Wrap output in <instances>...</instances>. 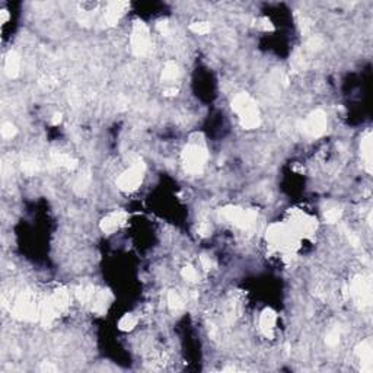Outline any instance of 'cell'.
Returning a JSON list of instances; mask_svg holds the SVG:
<instances>
[{"label": "cell", "mask_w": 373, "mask_h": 373, "mask_svg": "<svg viewBox=\"0 0 373 373\" xmlns=\"http://www.w3.org/2000/svg\"><path fill=\"white\" fill-rule=\"evenodd\" d=\"M232 109L239 115V122H240L242 129L254 130L257 127H260L261 117H260L258 106L248 93H245V92L238 93L232 99Z\"/></svg>", "instance_id": "1"}, {"label": "cell", "mask_w": 373, "mask_h": 373, "mask_svg": "<svg viewBox=\"0 0 373 373\" xmlns=\"http://www.w3.org/2000/svg\"><path fill=\"white\" fill-rule=\"evenodd\" d=\"M156 30L159 31V34H161V35H164V37H168V35H169V32H171L168 21H161V22H158Z\"/></svg>", "instance_id": "36"}, {"label": "cell", "mask_w": 373, "mask_h": 373, "mask_svg": "<svg viewBox=\"0 0 373 373\" xmlns=\"http://www.w3.org/2000/svg\"><path fill=\"white\" fill-rule=\"evenodd\" d=\"M111 302V293L108 290H99L95 293L92 299V312L102 316L108 309V305Z\"/></svg>", "instance_id": "16"}, {"label": "cell", "mask_w": 373, "mask_h": 373, "mask_svg": "<svg viewBox=\"0 0 373 373\" xmlns=\"http://www.w3.org/2000/svg\"><path fill=\"white\" fill-rule=\"evenodd\" d=\"M166 302H168V306L171 311L177 312V311H181L184 308V302L179 296L178 293L175 290H169L168 292V298H166Z\"/></svg>", "instance_id": "23"}, {"label": "cell", "mask_w": 373, "mask_h": 373, "mask_svg": "<svg viewBox=\"0 0 373 373\" xmlns=\"http://www.w3.org/2000/svg\"><path fill=\"white\" fill-rule=\"evenodd\" d=\"M137 325V318L135 315H124L118 321V328L121 331H132Z\"/></svg>", "instance_id": "27"}, {"label": "cell", "mask_w": 373, "mask_h": 373, "mask_svg": "<svg viewBox=\"0 0 373 373\" xmlns=\"http://www.w3.org/2000/svg\"><path fill=\"white\" fill-rule=\"evenodd\" d=\"M209 159V153L207 149L203 146V143L198 142H193L190 143L184 152H182V164L184 168L188 174H201L204 169V165Z\"/></svg>", "instance_id": "3"}, {"label": "cell", "mask_w": 373, "mask_h": 373, "mask_svg": "<svg viewBox=\"0 0 373 373\" xmlns=\"http://www.w3.org/2000/svg\"><path fill=\"white\" fill-rule=\"evenodd\" d=\"M356 354L361 363V372L372 373L373 369V347L370 340H364L356 347Z\"/></svg>", "instance_id": "14"}, {"label": "cell", "mask_w": 373, "mask_h": 373, "mask_svg": "<svg viewBox=\"0 0 373 373\" xmlns=\"http://www.w3.org/2000/svg\"><path fill=\"white\" fill-rule=\"evenodd\" d=\"M127 219H129V214L126 211L115 210V211L109 213L108 216H105L99 223V227L104 233H114L121 224L126 223Z\"/></svg>", "instance_id": "12"}, {"label": "cell", "mask_w": 373, "mask_h": 373, "mask_svg": "<svg viewBox=\"0 0 373 373\" xmlns=\"http://www.w3.org/2000/svg\"><path fill=\"white\" fill-rule=\"evenodd\" d=\"M5 73L11 79H15L21 73V57L16 51H9L5 60Z\"/></svg>", "instance_id": "17"}, {"label": "cell", "mask_w": 373, "mask_h": 373, "mask_svg": "<svg viewBox=\"0 0 373 373\" xmlns=\"http://www.w3.org/2000/svg\"><path fill=\"white\" fill-rule=\"evenodd\" d=\"M51 161L56 166H61L66 169H75L77 166V161L73 159L72 156L66 155V153H60V152H54L51 155Z\"/></svg>", "instance_id": "19"}, {"label": "cell", "mask_w": 373, "mask_h": 373, "mask_svg": "<svg viewBox=\"0 0 373 373\" xmlns=\"http://www.w3.org/2000/svg\"><path fill=\"white\" fill-rule=\"evenodd\" d=\"M211 30V27H210L209 22H204V21H200V22H193L191 25H190V31L191 32H194L197 35H204V34H207Z\"/></svg>", "instance_id": "29"}, {"label": "cell", "mask_w": 373, "mask_h": 373, "mask_svg": "<svg viewBox=\"0 0 373 373\" xmlns=\"http://www.w3.org/2000/svg\"><path fill=\"white\" fill-rule=\"evenodd\" d=\"M60 121H61V114H54L53 118H51V124L57 126V124H60Z\"/></svg>", "instance_id": "41"}, {"label": "cell", "mask_w": 373, "mask_h": 373, "mask_svg": "<svg viewBox=\"0 0 373 373\" xmlns=\"http://www.w3.org/2000/svg\"><path fill=\"white\" fill-rule=\"evenodd\" d=\"M177 93H178V88H175V86H169L164 90L165 96H175Z\"/></svg>", "instance_id": "39"}, {"label": "cell", "mask_w": 373, "mask_h": 373, "mask_svg": "<svg viewBox=\"0 0 373 373\" xmlns=\"http://www.w3.org/2000/svg\"><path fill=\"white\" fill-rule=\"evenodd\" d=\"M145 171H146V165L142 159H136L133 165L124 171L117 179V187L124 193H132L140 187V184L143 182V177H145Z\"/></svg>", "instance_id": "4"}, {"label": "cell", "mask_w": 373, "mask_h": 373, "mask_svg": "<svg viewBox=\"0 0 373 373\" xmlns=\"http://www.w3.org/2000/svg\"><path fill=\"white\" fill-rule=\"evenodd\" d=\"M340 337H341L340 329L332 328L328 334H327V337H325V343H327V345H329V347H335V345H338V343H340Z\"/></svg>", "instance_id": "31"}, {"label": "cell", "mask_w": 373, "mask_h": 373, "mask_svg": "<svg viewBox=\"0 0 373 373\" xmlns=\"http://www.w3.org/2000/svg\"><path fill=\"white\" fill-rule=\"evenodd\" d=\"M179 76V67L178 64L174 61V60H169L166 61V64L164 66V70H162V80L166 83H172L178 79Z\"/></svg>", "instance_id": "21"}, {"label": "cell", "mask_w": 373, "mask_h": 373, "mask_svg": "<svg viewBox=\"0 0 373 373\" xmlns=\"http://www.w3.org/2000/svg\"><path fill=\"white\" fill-rule=\"evenodd\" d=\"M210 226L206 222H201V223H198L197 226V233L200 235V236H203V238H206V236H209L210 235Z\"/></svg>", "instance_id": "35"}, {"label": "cell", "mask_w": 373, "mask_h": 373, "mask_svg": "<svg viewBox=\"0 0 373 373\" xmlns=\"http://www.w3.org/2000/svg\"><path fill=\"white\" fill-rule=\"evenodd\" d=\"M51 299L56 302V305L59 306L61 312H63V311L69 306V303H70L69 292H67L64 287H59V289H56V290H54V293L51 295Z\"/></svg>", "instance_id": "22"}, {"label": "cell", "mask_w": 373, "mask_h": 373, "mask_svg": "<svg viewBox=\"0 0 373 373\" xmlns=\"http://www.w3.org/2000/svg\"><path fill=\"white\" fill-rule=\"evenodd\" d=\"M350 295L356 300L358 306L366 308L372 303V286L370 280L364 276H356L348 289Z\"/></svg>", "instance_id": "8"}, {"label": "cell", "mask_w": 373, "mask_h": 373, "mask_svg": "<svg viewBox=\"0 0 373 373\" xmlns=\"http://www.w3.org/2000/svg\"><path fill=\"white\" fill-rule=\"evenodd\" d=\"M306 67V59H305V54H303V51H295V54H293V57H292V69L295 70V72H300V70H303Z\"/></svg>", "instance_id": "26"}, {"label": "cell", "mask_w": 373, "mask_h": 373, "mask_svg": "<svg viewBox=\"0 0 373 373\" xmlns=\"http://www.w3.org/2000/svg\"><path fill=\"white\" fill-rule=\"evenodd\" d=\"M360 150H361V158L364 161L366 169L367 172H372V156H373V145H372V133H366V136L361 139V145H360Z\"/></svg>", "instance_id": "18"}, {"label": "cell", "mask_w": 373, "mask_h": 373, "mask_svg": "<svg viewBox=\"0 0 373 373\" xmlns=\"http://www.w3.org/2000/svg\"><path fill=\"white\" fill-rule=\"evenodd\" d=\"M181 276H182V279L185 280V282H191V283H194L198 280V274H197V271L193 266H185L184 269L181 270Z\"/></svg>", "instance_id": "30"}, {"label": "cell", "mask_w": 373, "mask_h": 373, "mask_svg": "<svg viewBox=\"0 0 373 373\" xmlns=\"http://www.w3.org/2000/svg\"><path fill=\"white\" fill-rule=\"evenodd\" d=\"M12 315L21 321H35L40 315V305L35 303L30 292H22L15 300L12 308Z\"/></svg>", "instance_id": "7"}, {"label": "cell", "mask_w": 373, "mask_h": 373, "mask_svg": "<svg viewBox=\"0 0 373 373\" xmlns=\"http://www.w3.org/2000/svg\"><path fill=\"white\" fill-rule=\"evenodd\" d=\"M302 130L311 137H319L327 132V115L322 109L312 111L302 122Z\"/></svg>", "instance_id": "10"}, {"label": "cell", "mask_w": 373, "mask_h": 373, "mask_svg": "<svg viewBox=\"0 0 373 373\" xmlns=\"http://www.w3.org/2000/svg\"><path fill=\"white\" fill-rule=\"evenodd\" d=\"M40 370H41V372H56L57 367H56L54 364H51L50 361H44V363L40 366Z\"/></svg>", "instance_id": "38"}, {"label": "cell", "mask_w": 373, "mask_h": 373, "mask_svg": "<svg viewBox=\"0 0 373 373\" xmlns=\"http://www.w3.org/2000/svg\"><path fill=\"white\" fill-rule=\"evenodd\" d=\"M90 184V174L89 172H82L75 181V191L77 194H82Z\"/></svg>", "instance_id": "24"}, {"label": "cell", "mask_w": 373, "mask_h": 373, "mask_svg": "<svg viewBox=\"0 0 373 373\" xmlns=\"http://www.w3.org/2000/svg\"><path fill=\"white\" fill-rule=\"evenodd\" d=\"M322 38L321 37H312V38H309L308 40V43H306V47L309 48V50H312V51H315V50H319L321 47H322Z\"/></svg>", "instance_id": "33"}, {"label": "cell", "mask_w": 373, "mask_h": 373, "mask_svg": "<svg viewBox=\"0 0 373 373\" xmlns=\"http://www.w3.org/2000/svg\"><path fill=\"white\" fill-rule=\"evenodd\" d=\"M8 21H9V12L6 9H2L0 11V22L2 24H6Z\"/></svg>", "instance_id": "40"}, {"label": "cell", "mask_w": 373, "mask_h": 373, "mask_svg": "<svg viewBox=\"0 0 373 373\" xmlns=\"http://www.w3.org/2000/svg\"><path fill=\"white\" fill-rule=\"evenodd\" d=\"M95 287L89 283H83L76 287V298L82 303H89L95 296Z\"/></svg>", "instance_id": "20"}, {"label": "cell", "mask_w": 373, "mask_h": 373, "mask_svg": "<svg viewBox=\"0 0 373 373\" xmlns=\"http://www.w3.org/2000/svg\"><path fill=\"white\" fill-rule=\"evenodd\" d=\"M200 264H201V267L206 270V271H209L211 269V260H210V257L207 255H201L200 257Z\"/></svg>", "instance_id": "37"}, {"label": "cell", "mask_w": 373, "mask_h": 373, "mask_svg": "<svg viewBox=\"0 0 373 373\" xmlns=\"http://www.w3.org/2000/svg\"><path fill=\"white\" fill-rule=\"evenodd\" d=\"M21 168H22L24 174H27V175H35V174H38V171H40V164H38L37 161L28 159V161H24V162H22Z\"/></svg>", "instance_id": "28"}, {"label": "cell", "mask_w": 373, "mask_h": 373, "mask_svg": "<svg viewBox=\"0 0 373 373\" xmlns=\"http://www.w3.org/2000/svg\"><path fill=\"white\" fill-rule=\"evenodd\" d=\"M130 44L133 54L137 57H145L148 56L152 50V40H150L149 28L146 27L145 22L136 21L130 37Z\"/></svg>", "instance_id": "6"}, {"label": "cell", "mask_w": 373, "mask_h": 373, "mask_svg": "<svg viewBox=\"0 0 373 373\" xmlns=\"http://www.w3.org/2000/svg\"><path fill=\"white\" fill-rule=\"evenodd\" d=\"M287 224L298 233L299 236L312 235L316 229V220L314 217H311L309 214L296 209L290 211V220Z\"/></svg>", "instance_id": "9"}, {"label": "cell", "mask_w": 373, "mask_h": 373, "mask_svg": "<svg viewBox=\"0 0 373 373\" xmlns=\"http://www.w3.org/2000/svg\"><path fill=\"white\" fill-rule=\"evenodd\" d=\"M276 324H277V314L273 311V309H264L263 314L260 316V329L261 332L271 338L273 334H274V328H276Z\"/></svg>", "instance_id": "15"}, {"label": "cell", "mask_w": 373, "mask_h": 373, "mask_svg": "<svg viewBox=\"0 0 373 373\" xmlns=\"http://www.w3.org/2000/svg\"><path fill=\"white\" fill-rule=\"evenodd\" d=\"M61 314L60 308L56 305V302L51 299H45L43 303H40V315H38V321L41 322L43 327H51L53 322L57 319V316Z\"/></svg>", "instance_id": "11"}, {"label": "cell", "mask_w": 373, "mask_h": 373, "mask_svg": "<svg viewBox=\"0 0 373 373\" xmlns=\"http://www.w3.org/2000/svg\"><path fill=\"white\" fill-rule=\"evenodd\" d=\"M0 133H2V136L5 139H12V137L16 136L18 130H16V127L12 122H3L2 124V129H0Z\"/></svg>", "instance_id": "32"}, {"label": "cell", "mask_w": 373, "mask_h": 373, "mask_svg": "<svg viewBox=\"0 0 373 373\" xmlns=\"http://www.w3.org/2000/svg\"><path fill=\"white\" fill-rule=\"evenodd\" d=\"M257 27L260 28V30L263 31H273L274 30V25L271 24V21H270L269 18H261L258 22H257Z\"/></svg>", "instance_id": "34"}, {"label": "cell", "mask_w": 373, "mask_h": 373, "mask_svg": "<svg viewBox=\"0 0 373 373\" xmlns=\"http://www.w3.org/2000/svg\"><path fill=\"white\" fill-rule=\"evenodd\" d=\"M343 214V210L340 209L338 206H332V207H328V209L324 211V217L328 223H337L340 220Z\"/></svg>", "instance_id": "25"}, {"label": "cell", "mask_w": 373, "mask_h": 373, "mask_svg": "<svg viewBox=\"0 0 373 373\" xmlns=\"http://www.w3.org/2000/svg\"><path fill=\"white\" fill-rule=\"evenodd\" d=\"M129 6H130L129 2H111V3H108L106 11L104 14L105 24L108 27H115Z\"/></svg>", "instance_id": "13"}, {"label": "cell", "mask_w": 373, "mask_h": 373, "mask_svg": "<svg viewBox=\"0 0 373 373\" xmlns=\"http://www.w3.org/2000/svg\"><path fill=\"white\" fill-rule=\"evenodd\" d=\"M220 217L238 226L240 229H250L257 220V210H243L238 206H224L219 210Z\"/></svg>", "instance_id": "5"}, {"label": "cell", "mask_w": 373, "mask_h": 373, "mask_svg": "<svg viewBox=\"0 0 373 373\" xmlns=\"http://www.w3.org/2000/svg\"><path fill=\"white\" fill-rule=\"evenodd\" d=\"M267 240L282 251H293L299 243V235L287 223H273L267 229Z\"/></svg>", "instance_id": "2"}]
</instances>
